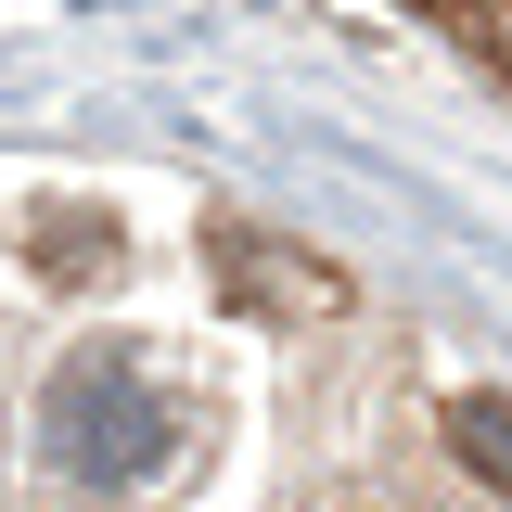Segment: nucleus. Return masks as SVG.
Segmentation results:
<instances>
[{
    "label": "nucleus",
    "instance_id": "obj_3",
    "mask_svg": "<svg viewBox=\"0 0 512 512\" xmlns=\"http://www.w3.org/2000/svg\"><path fill=\"white\" fill-rule=\"evenodd\" d=\"M26 256L52 269V282H116V218L103 205H26Z\"/></svg>",
    "mask_w": 512,
    "mask_h": 512
},
{
    "label": "nucleus",
    "instance_id": "obj_1",
    "mask_svg": "<svg viewBox=\"0 0 512 512\" xmlns=\"http://www.w3.org/2000/svg\"><path fill=\"white\" fill-rule=\"evenodd\" d=\"M167 448H180V397L141 372L128 346H77L39 384V461L64 487H141Z\"/></svg>",
    "mask_w": 512,
    "mask_h": 512
},
{
    "label": "nucleus",
    "instance_id": "obj_5",
    "mask_svg": "<svg viewBox=\"0 0 512 512\" xmlns=\"http://www.w3.org/2000/svg\"><path fill=\"white\" fill-rule=\"evenodd\" d=\"M410 13H436V26L487 64V77H512V0H410Z\"/></svg>",
    "mask_w": 512,
    "mask_h": 512
},
{
    "label": "nucleus",
    "instance_id": "obj_2",
    "mask_svg": "<svg viewBox=\"0 0 512 512\" xmlns=\"http://www.w3.org/2000/svg\"><path fill=\"white\" fill-rule=\"evenodd\" d=\"M205 269H218V295L244 320H346V269L308 244H269V231H244V218H218L205 231Z\"/></svg>",
    "mask_w": 512,
    "mask_h": 512
},
{
    "label": "nucleus",
    "instance_id": "obj_4",
    "mask_svg": "<svg viewBox=\"0 0 512 512\" xmlns=\"http://www.w3.org/2000/svg\"><path fill=\"white\" fill-rule=\"evenodd\" d=\"M448 461L487 474V487L512 500V397H500V384H461V397H448Z\"/></svg>",
    "mask_w": 512,
    "mask_h": 512
}]
</instances>
